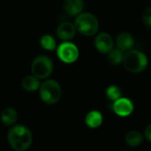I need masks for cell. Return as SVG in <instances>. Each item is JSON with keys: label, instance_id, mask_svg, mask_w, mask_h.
Returning <instances> with one entry per match:
<instances>
[{"label": "cell", "instance_id": "6da1fadb", "mask_svg": "<svg viewBox=\"0 0 151 151\" xmlns=\"http://www.w3.org/2000/svg\"><path fill=\"white\" fill-rule=\"evenodd\" d=\"M7 139L10 146L14 150L25 151L31 146L33 135L27 127L18 125L10 129L7 134Z\"/></svg>", "mask_w": 151, "mask_h": 151}, {"label": "cell", "instance_id": "7a4b0ae2", "mask_svg": "<svg viewBox=\"0 0 151 151\" xmlns=\"http://www.w3.org/2000/svg\"><path fill=\"white\" fill-rule=\"evenodd\" d=\"M122 64L127 71L133 73H138L143 72L147 68L149 60L143 52L132 49L124 54Z\"/></svg>", "mask_w": 151, "mask_h": 151}, {"label": "cell", "instance_id": "3957f363", "mask_svg": "<svg viewBox=\"0 0 151 151\" xmlns=\"http://www.w3.org/2000/svg\"><path fill=\"white\" fill-rule=\"evenodd\" d=\"M74 26L76 30L85 36L95 35L99 28L97 18L90 12H81L76 16Z\"/></svg>", "mask_w": 151, "mask_h": 151}, {"label": "cell", "instance_id": "277c9868", "mask_svg": "<svg viewBox=\"0 0 151 151\" xmlns=\"http://www.w3.org/2000/svg\"><path fill=\"white\" fill-rule=\"evenodd\" d=\"M61 87L57 81L46 80L39 88L41 99L47 104H56L61 96Z\"/></svg>", "mask_w": 151, "mask_h": 151}, {"label": "cell", "instance_id": "5b68a950", "mask_svg": "<svg viewBox=\"0 0 151 151\" xmlns=\"http://www.w3.org/2000/svg\"><path fill=\"white\" fill-rule=\"evenodd\" d=\"M31 71L32 74L41 79H46L48 78L53 71V63L52 60L45 55H41L36 57L31 65Z\"/></svg>", "mask_w": 151, "mask_h": 151}, {"label": "cell", "instance_id": "8992f818", "mask_svg": "<svg viewBox=\"0 0 151 151\" xmlns=\"http://www.w3.org/2000/svg\"><path fill=\"white\" fill-rule=\"evenodd\" d=\"M79 54L78 47L69 41L63 42L57 47V55L58 58L65 64L74 63L78 59Z\"/></svg>", "mask_w": 151, "mask_h": 151}, {"label": "cell", "instance_id": "52a82bcc", "mask_svg": "<svg viewBox=\"0 0 151 151\" xmlns=\"http://www.w3.org/2000/svg\"><path fill=\"white\" fill-rule=\"evenodd\" d=\"M112 111L119 117H127L134 111V106L133 102L127 97H120L112 103Z\"/></svg>", "mask_w": 151, "mask_h": 151}, {"label": "cell", "instance_id": "ba28073f", "mask_svg": "<svg viewBox=\"0 0 151 151\" xmlns=\"http://www.w3.org/2000/svg\"><path fill=\"white\" fill-rule=\"evenodd\" d=\"M114 46V42L111 35L108 33H100L96 36L95 47L102 54H108Z\"/></svg>", "mask_w": 151, "mask_h": 151}, {"label": "cell", "instance_id": "9c48e42d", "mask_svg": "<svg viewBox=\"0 0 151 151\" xmlns=\"http://www.w3.org/2000/svg\"><path fill=\"white\" fill-rule=\"evenodd\" d=\"M76 31L77 30L73 23L69 21H65L59 24V26L56 30V34L58 39L64 42H68L75 36Z\"/></svg>", "mask_w": 151, "mask_h": 151}, {"label": "cell", "instance_id": "30bf717a", "mask_svg": "<svg viewBox=\"0 0 151 151\" xmlns=\"http://www.w3.org/2000/svg\"><path fill=\"white\" fill-rule=\"evenodd\" d=\"M134 39L133 35L129 33L123 32L120 33L116 38V45L117 48L122 50L123 52H127L132 50L134 46Z\"/></svg>", "mask_w": 151, "mask_h": 151}, {"label": "cell", "instance_id": "8fae6325", "mask_svg": "<svg viewBox=\"0 0 151 151\" xmlns=\"http://www.w3.org/2000/svg\"><path fill=\"white\" fill-rule=\"evenodd\" d=\"M84 7L83 0H65L64 2V9L65 12L73 17L78 16L81 13Z\"/></svg>", "mask_w": 151, "mask_h": 151}, {"label": "cell", "instance_id": "7c38bea8", "mask_svg": "<svg viewBox=\"0 0 151 151\" xmlns=\"http://www.w3.org/2000/svg\"><path fill=\"white\" fill-rule=\"evenodd\" d=\"M103 120H104L103 115L98 111H89L85 118V122L87 126L89 127L90 128H97L102 125Z\"/></svg>", "mask_w": 151, "mask_h": 151}, {"label": "cell", "instance_id": "4fadbf2b", "mask_svg": "<svg viewBox=\"0 0 151 151\" xmlns=\"http://www.w3.org/2000/svg\"><path fill=\"white\" fill-rule=\"evenodd\" d=\"M40 85H41V83H40L39 79L36 78L35 76H34L33 74L24 77L21 81L22 88L26 91H28V92H34V91L39 89Z\"/></svg>", "mask_w": 151, "mask_h": 151}, {"label": "cell", "instance_id": "5bb4252c", "mask_svg": "<svg viewBox=\"0 0 151 151\" xmlns=\"http://www.w3.org/2000/svg\"><path fill=\"white\" fill-rule=\"evenodd\" d=\"M1 119L2 122L5 126H12L17 120V112L12 108H5L3 110L1 113Z\"/></svg>", "mask_w": 151, "mask_h": 151}, {"label": "cell", "instance_id": "9a60e30c", "mask_svg": "<svg viewBox=\"0 0 151 151\" xmlns=\"http://www.w3.org/2000/svg\"><path fill=\"white\" fill-rule=\"evenodd\" d=\"M143 141L142 134L138 131H131L126 136V142L130 147H138Z\"/></svg>", "mask_w": 151, "mask_h": 151}, {"label": "cell", "instance_id": "2e32d148", "mask_svg": "<svg viewBox=\"0 0 151 151\" xmlns=\"http://www.w3.org/2000/svg\"><path fill=\"white\" fill-rule=\"evenodd\" d=\"M108 61L110 64L113 65H118L123 62L124 58V52L120 50L119 49H112L109 53H108Z\"/></svg>", "mask_w": 151, "mask_h": 151}, {"label": "cell", "instance_id": "e0dca14e", "mask_svg": "<svg viewBox=\"0 0 151 151\" xmlns=\"http://www.w3.org/2000/svg\"><path fill=\"white\" fill-rule=\"evenodd\" d=\"M40 45L46 50H53L57 48V42L51 35H43L40 39Z\"/></svg>", "mask_w": 151, "mask_h": 151}, {"label": "cell", "instance_id": "ac0fdd59", "mask_svg": "<svg viewBox=\"0 0 151 151\" xmlns=\"http://www.w3.org/2000/svg\"><path fill=\"white\" fill-rule=\"evenodd\" d=\"M106 96L109 100L114 102L116 101L117 99L120 98L121 96H122V92H121V89L116 86V85H111L107 88L106 89Z\"/></svg>", "mask_w": 151, "mask_h": 151}, {"label": "cell", "instance_id": "d6986e66", "mask_svg": "<svg viewBox=\"0 0 151 151\" xmlns=\"http://www.w3.org/2000/svg\"><path fill=\"white\" fill-rule=\"evenodd\" d=\"M142 20H143V23L148 27L151 28V7L147 8L143 14H142Z\"/></svg>", "mask_w": 151, "mask_h": 151}, {"label": "cell", "instance_id": "ffe728a7", "mask_svg": "<svg viewBox=\"0 0 151 151\" xmlns=\"http://www.w3.org/2000/svg\"><path fill=\"white\" fill-rule=\"evenodd\" d=\"M144 135H145V138L151 142V124L146 127L145 132H144Z\"/></svg>", "mask_w": 151, "mask_h": 151}]
</instances>
